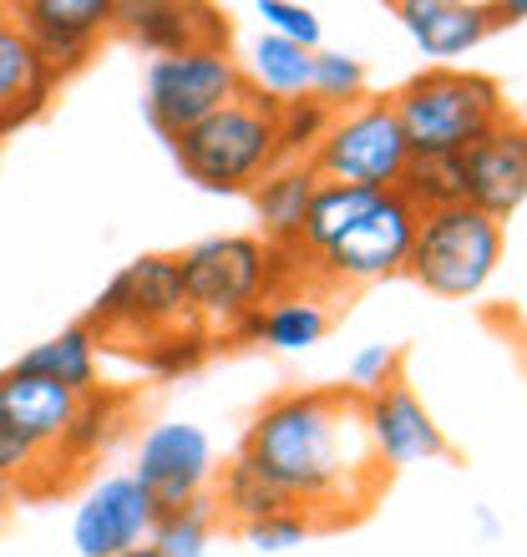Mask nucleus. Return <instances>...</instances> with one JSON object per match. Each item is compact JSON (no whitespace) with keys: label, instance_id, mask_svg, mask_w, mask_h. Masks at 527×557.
Wrapping results in <instances>:
<instances>
[{"label":"nucleus","instance_id":"nucleus-20","mask_svg":"<svg viewBox=\"0 0 527 557\" xmlns=\"http://www.w3.org/2000/svg\"><path fill=\"white\" fill-rule=\"evenodd\" d=\"M127 425H132V396L118 391V385H97L87 396H76V411L66 421V431H61V446L51 451V461L66 476H76L87 461L112 451L127 436Z\"/></svg>","mask_w":527,"mask_h":557},{"label":"nucleus","instance_id":"nucleus-6","mask_svg":"<svg viewBox=\"0 0 527 557\" xmlns=\"http://www.w3.org/2000/svg\"><path fill=\"white\" fill-rule=\"evenodd\" d=\"M82 324L97 335V345H132V350L162 330L193 324L177 253H143L127 269H118L107 278V289L91 299Z\"/></svg>","mask_w":527,"mask_h":557},{"label":"nucleus","instance_id":"nucleus-21","mask_svg":"<svg viewBox=\"0 0 527 557\" xmlns=\"http://www.w3.org/2000/svg\"><path fill=\"white\" fill-rule=\"evenodd\" d=\"M320 188V173L309 162H274L269 173L249 188L254 219H259V238L274 244V249H290L299 244V223H305V208Z\"/></svg>","mask_w":527,"mask_h":557},{"label":"nucleus","instance_id":"nucleus-2","mask_svg":"<svg viewBox=\"0 0 527 557\" xmlns=\"http://www.w3.org/2000/svg\"><path fill=\"white\" fill-rule=\"evenodd\" d=\"M177 269H183L193 320L204 324L208 335H219V345L244 314L269 305L274 294L315 284V259L299 244L274 249L259 234L198 238L177 253Z\"/></svg>","mask_w":527,"mask_h":557},{"label":"nucleus","instance_id":"nucleus-34","mask_svg":"<svg viewBox=\"0 0 527 557\" xmlns=\"http://www.w3.org/2000/svg\"><path fill=\"white\" fill-rule=\"evenodd\" d=\"M36 461H41V456L30 451V446L15 436L11 425H0V482H15V486H21L30 471H36Z\"/></svg>","mask_w":527,"mask_h":557},{"label":"nucleus","instance_id":"nucleus-36","mask_svg":"<svg viewBox=\"0 0 527 557\" xmlns=\"http://www.w3.org/2000/svg\"><path fill=\"white\" fill-rule=\"evenodd\" d=\"M15 497H21V486H15V482H0V517L15 507Z\"/></svg>","mask_w":527,"mask_h":557},{"label":"nucleus","instance_id":"nucleus-31","mask_svg":"<svg viewBox=\"0 0 527 557\" xmlns=\"http://www.w3.org/2000/svg\"><path fill=\"white\" fill-rule=\"evenodd\" d=\"M406 375V350L401 345H360V350L351 355V366H345V391H351L355 400L376 396V391H385L391 381H401Z\"/></svg>","mask_w":527,"mask_h":557},{"label":"nucleus","instance_id":"nucleus-10","mask_svg":"<svg viewBox=\"0 0 527 557\" xmlns=\"http://www.w3.org/2000/svg\"><path fill=\"white\" fill-rule=\"evenodd\" d=\"M213 441H208L204 425L193 421H158L143 431V446H137V467H132V482L143 486L152 507L162 512H177L188 502L208 497L213 492Z\"/></svg>","mask_w":527,"mask_h":557},{"label":"nucleus","instance_id":"nucleus-26","mask_svg":"<svg viewBox=\"0 0 527 557\" xmlns=\"http://www.w3.org/2000/svg\"><path fill=\"white\" fill-rule=\"evenodd\" d=\"M213 350H219V335H208L204 324L193 320V324H177V330H162V335L143 339L132 355H137V366H143L147 375L177 381V375H193Z\"/></svg>","mask_w":527,"mask_h":557},{"label":"nucleus","instance_id":"nucleus-3","mask_svg":"<svg viewBox=\"0 0 527 557\" xmlns=\"http://www.w3.org/2000/svg\"><path fill=\"white\" fill-rule=\"evenodd\" d=\"M385 102L406 133L410 158H456L462 147L513 117L498 76L471 66H421Z\"/></svg>","mask_w":527,"mask_h":557},{"label":"nucleus","instance_id":"nucleus-1","mask_svg":"<svg viewBox=\"0 0 527 557\" xmlns=\"http://www.w3.org/2000/svg\"><path fill=\"white\" fill-rule=\"evenodd\" d=\"M238 456L254 461L315 528H340L366 517V507L385 486V471L370 456L360 400L345 385L284 391L264 400Z\"/></svg>","mask_w":527,"mask_h":557},{"label":"nucleus","instance_id":"nucleus-19","mask_svg":"<svg viewBox=\"0 0 527 557\" xmlns=\"http://www.w3.org/2000/svg\"><path fill=\"white\" fill-rule=\"evenodd\" d=\"M76 411V396L66 385L30 375V370H0V425H11L36 456H51L61 446V431Z\"/></svg>","mask_w":527,"mask_h":557},{"label":"nucleus","instance_id":"nucleus-12","mask_svg":"<svg viewBox=\"0 0 527 557\" xmlns=\"http://www.w3.org/2000/svg\"><path fill=\"white\" fill-rule=\"evenodd\" d=\"M456 162H462V203L507 228V219H517V208H523V198H527L523 122L507 117L502 127H492V133L477 137L471 147H462Z\"/></svg>","mask_w":527,"mask_h":557},{"label":"nucleus","instance_id":"nucleus-33","mask_svg":"<svg viewBox=\"0 0 527 557\" xmlns=\"http://www.w3.org/2000/svg\"><path fill=\"white\" fill-rule=\"evenodd\" d=\"M315 522L305 512H274L259 517L249 528H238V537L254 547V553H290V547H305V537H315Z\"/></svg>","mask_w":527,"mask_h":557},{"label":"nucleus","instance_id":"nucleus-4","mask_svg":"<svg viewBox=\"0 0 527 557\" xmlns=\"http://www.w3.org/2000/svg\"><path fill=\"white\" fill-rule=\"evenodd\" d=\"M177 168L208 193H249L269 168L279 162L274 143V102L254 97L249 87L238 91L229 107H219L213 117L198 127L177 133L173 143Z\"/></svg>","mask_w":527,"mask_h":557},{"label":"nucleus","instance_id":"nucleus-22","mask_svg":"<svg viewBox=\"0 0 527 557\" xmlns=\"http://www.w3.org/2000/svg\"><path fill=\"white\" fill-rule=\"evenodd\" d=\"M15 370L46 375V381L66 385L72 396H87V391L102 385V345H97V335H91L87 324L76 320V324H66L61 335L46 339V345H36V350L21 355Z\"/></svg>","mask_w":527,"mask_h":557},{"label":"nucleus","instance_id":"nucleus-29","mask_svg":"<svg viewBox=\"0 0 527 557\" xmlns=\"http://www.w3.org/2000/svg\"><path fill=\"white\" fill-rule=\"evenodd\" d=\"M335 112L320 107L315 97H294V102L274 107V143H279V162H309V152L324 143Z\"/></svg>","mask_w":527,"mask_h":557},{"label":"nucleus","instance_id":"nucleus-28","mask_svg":"<svg viewBox=\"0 0 527 557\" xmlns=\"http://www.w3.org/2000/svg\"><path fill=\"white\" fill-rule=\"evenodd\" d=\"M213 522H219V507H213V492L177 512H162L152 522V537L147 543L158 547L162 557H208V537H213Z\"/></svg>","mask_w":527,"mask_h":557},{"label":"nucleus","instance_id":"nucleus-32","mask_svg":"<svg viewBox=\"0 0 527 557\" xmlns=\"http://www.w3.org/2000/svg\"><path fill=\"white\" fill-rule=\"evenodd\" d=\"M254 15L264 21L269 36L290 46H305V51H320V15L309 11V5H294V0H259Z\"/></svg>","mask_w":527,"mask_h":557},{"label":"nucleus","instance_id":"nucleus-13","mask_svg":"<svg viewBox=\"0 0 527 557\" xmlns=\"http://www.w3.org/2000/svg\"><path fill=\"white\" fill-rule=\"evenodd\" d=\"M112 30L137 51H147V61L177 57L193 46L234 41L229 15L219 5H198V0H122V5H112Z\"/></svg>","mask_w":527,"mask_h":557},{"label":"nucleus","instance_id":"nucleus-16","mask_svg":"<svg viewBox=\"0 0 527 557\" xmlns=\"http://www.w3.org/2000/svg\"><path fill=\"white\" fill-rule=\"evenodd\" d=\"M391 11L431 66H452L502 30V11L482 0H395Z\"/></svg>","mask_w":527,"mask_h":557},{"label":"nucleus","instance_id":"nucleus-23","mask_svg":"<svg viewBox=\"0 0 527 557\" xmlns=\"http://www.w3.org/2000/svg\"><path fill=\"white\" fill-rule=\"evenodd\" d=\"M238 72H244V87H249L254 97H269V102L279 107V102H294V97H309L315 51L259 30L249 46V61H238Z\"/></svg>","mask_w":527,"mask_h":557},{"label":"nucleus","instance_id":"nucleus-18","mask_svg":"<svg viewBox=\"0 0 527 557\" xmlns=\"http://www.w3.org/2000/svg\"><path fill=\"white\" fill-rule=\"evenodd\" d=\"M57 72L41 61V51L30 46L11 5H0V137L21 133L26 122H36L57 97Z\"/></svg>","mask_w":527,"mask_h":557},{"label":"nucleus","instance_id":"nucleus-17","mask_svg":"<svg viewBox=\"0 0 527 557\" xmlns=\"http://www.w3.org/2000/svg\"><path fill=\"white\" fill-rule=\"evenodd\" d=\"M330 324H335V299L315 289V284H305V289H284L254 314H244L223 335V345H264V350L279 355H299L309 345H320L330 335Z\"/></svg>","mask_w":527,"mask_h":557},{"label":"nucleus","instance_id":"nucleus-15","mask_svg":"<svg viewBox=\"0 0 527 557\" xmlns=\"http://www.w3.org/2000/svg\"><path fill=\"white\" fill-rule=\"evenodd\" d=\"M112 5L118 0H21L11 5V15L21 21L46 66L57 72V82H66L87 66L97 41L112 30Z\"/></svg>","mask_w":527,"mask_h":557},{"label":"nucleus","instance_id":"nucleus-30","mask_svg":"<svg viewBox=\"0 0 527 557\" xmlns=\"http://www.w3.org/2000/svg\"><path fill=\"white\" fill-rule=\"evenodd\" d=\"M395 193H401L416 213L462 203V162L456 158H410V168L401 173Z\"/></svg>","mask_w":527,"mask_h":557},{"label":"nucleus","instance_id":"nucleus-11","mask_svg":"<svg viewBox=\"0 0 527 557\" xmlns=\"http://www.w3.org/2000/svg\"><path fill=\"white\" fill-rule=\"evenodd\" d=\"M360 421H366V441L376 467L391 476L401 467H426V461H446L452 441L437 425V416L426 411V400L410 391V381H391L385 391L360 400Z\"/></svg>","mask_w":527,"mask_h":557},{"label":"nucleus","instance_id":"nucleus-14","mask_svg":"<svg viewBox=\"0 0 527 557\" xmlns=\"http://www.w3.org/2000/svg\"><path fill=\"white\" fill-rule=\"evenodd\" d=\"M158 507L143 486L132 482V471L91 482V492L76 502L72 512V543L82 557H118L127 547H143L152 537Z\"/></svg>","mask_w":527,"mask_h":557},{"label":"nucleus","instance_id":"nucleus-5","mask_svg":"<svg viewBox=\"0 0 527 557\" xmlns=\"http://www.w3.org/2000/svg\"><path fill=\"white\" fill-rule=\"evenodd\" d=\"M502 253H507V228L467 203L416 213V234L406 253V278H416L437 299H477L492 284Z\"/></svg>","mask_w":527,"mask_h":557},{"label":"nucleus","instance_id":"nucleus-9","mask_svg":"<svg viewBox=\"0 0 527 557\" xmlns=\"http://www.w3.org/2000/svg\"><path fill=\"white\" fill-rule=\"evenodd\" d=\"M410 234H416V208L395 188L376 193V203L355 219V228H345L330 249L315 253V289H324L335 299V294L406 274Z\"/></svg>","mask_w":527,"mask_h":557},{"label":"nucleus","instance_id":"nucleus-7","mask_svg":"<svg viewBox=\"0 0 527 557\" xmlns=\"http://www.w3.org/2000/svg\"><path fill=\"white\" fill-rule=\"evenodd\" d=\"M238 91H244V72H238L234 51L193 46V51L158 57L143 66V117L152 122L162 143H173L177 133H188L219 107H229Z\"/></svg>","mask_w":527,"mask_h":557},{"label":"nucleus","instance_id":"nucleus-37","mask_svg":"<svg viewBox=\"0 0 527 557\" xmlns=\"http://www.w3.org/2000/svg\"><path fill=\"white\" fill-rule=\"evenodd\" d=\"M118 557H162V553L152 543H143V547H127V553H118Z\"/></svg>","mask_w":527,"mask_h":557},{"label":"nucleus","instance_id":"nucleus-8","mask_svg":"<svg viewBox=\"0 0 527 557\" xmlns=\"http://www.w3.org/2000/svg\"><path fill=\"white\" fill-rule=\"evenodd\" d=\"M309 168L320 173V183L391 193L401 183V173L410 168V147H406V133H401L391 102L385 97H366L360 107L340 112L330 122L324 143L309 152Z\"/></svg>","mask_w":527,"mask_h":557},{"label":"nucleus","instance_id":"nucleus-25","mask_svg":"<svg viewBox=\"0 0 527 557\" xmlns=\"http://www.w3.org/2000/svg\"><path fill=\"white\" fill-rule=\"evenodd\" d=\"M376 203V193L370 188H345V183H320L315 198L305 208V223H299V249L315 259L335 244L345 228H355V219Z\"/></svg>","mask_w":527,"mask_h":557},{"label":"nucleus","instance_id":"nucleus-24","mask_svg":"<svg viewBox=\"0 0 527 557\" xmlns=\"http://www.w3.org/2000/svg\"><path fill=\"white\" fill-rule=\"evenodd\" d=\"M213 507H219L234 528H249V522L274 517V512H299V507H294L254 461H244V456H234V461L213 476Z\"/></svg>","mask_w":527,"mask_h":557},{"label":"nucleus","instance_id":"nucleus-27","mask_svg":"<svg viewBox=\"0 0 527 557\" xmlns=\"http://www.w3.org/2000/svg\"><path fill=\"white\" fill-rule=\"evenodd\" d=\"M309 97L330 112H351L370 97V82H366V61L351 57V51H315V76H309Z\"/></svg>","mask_w":527,"mask_h":557},{"label":"nucleus","instance_id":"nucleus-35","mask_svg":"<svg viewBox=\"0 0 527 557\" xmlns=\"http://www.w3.org/2000/svg\"><path fill=\"white\" fill-rule=\"evenodd\" d=\"M498 11H502V26H517V21H523V0H507V5H498Z\"/></svg>","mask_w":527,"mask_h":557}]
</instances>
